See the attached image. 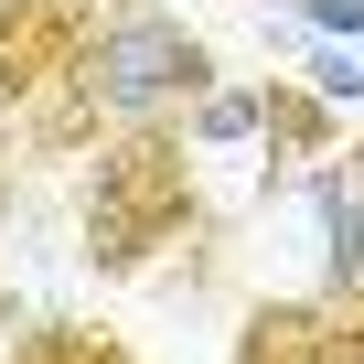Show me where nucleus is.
Masks as SVG:
<instances>
[{
	"label": "nucleus",
	"instance_id": "nucleus-1",
	"mask_svg": "<svg viewBox=\"0 0 364 364\" xmlns=\"http://www.w3.org/2000/svg\"><path fill=\"white\" fill-rule=\"evenodd\" d=\"M204 86H215L204 33H182L171 11H150V0H118V11L75 43L65 86L22 118V150H86V139H118V129H161Z\"/></svg>",
	"mask_w": 364,
	"mask_h": 364
},
{
	"label": "nucleus",
	"instance_id": "nucleus-2",
	"mask_svg": "<svg viewBox=\"0 0 364 364\" xmlns=\"http://www.w3.org/2000/svg\"><path fill=\"white\" fill-rule=\"evenodd\" d=\"M182 150H193L182 118L97 139V171H86V268L129 279V268H150L161 247L204 236V215H193V161H182Z\"/></svg>",
	"mask_w": 364,
	"mask_h": 364
},
{
	"label": "nucleus",
	"instance_id": "nucleus-3",
	"mask_svg": "<svg viewBox=\"0 0 364 364\" xmlns=\"http://www.w3.org/2000/svg\"><path fill=\"white\" fill-rule=\"evenodd\" d=\"M311 215H321V311L364 343V150H353V171H343V150L311 161Z\"/></svg>",
	"mask_w": 364,
	"mask_h": 364
},
{
	"label": "nucleus",
	"instance_id": "nucleus-4",
	"mask_svg": "<svg viewBox=\"0 0 364 364\" xmlns=\"http://www.w3.org/2000/svg\"><path fill=\"white\" fill-rule=\"evenodd\" d=\"M236 364H364V343L332 321V311H257Z\"/></svg>",
	"mask_w": 364,
	"mask_h": 364
},
{
	"label": "nucleus",
	"instance_id": "nucleus-5",
	"mask_svg": "<svg viewBox=\"0 0 364 364\" xmlns=\"http://www.w3.org/2000/svg\"><path fill=\"white\" fill-rule=\"evenodd\" d=\"M268 139H279L289 161H332V150H343V107H332L321 86H289V75H268Z\"/></svg>",
	"mask_w": 364,
	"mask_h": 364
},
{
	"label": "nucleus",
	"instance_id": "nucleus-6",
	"mask_svg": "<svg viewBox=\"0 0 364 364\" xmlns=\"http://www.w3.org/2000/svg\"><path fill=\"white\" fill-rule=\"evenodd\" d=\"M268 129V86H204L193 107H182V139L215 150V139H257Z\"/></svg>",
	"mask_w": 364,
	"mask_h": 364
},
{
	"label": "nucleus",
	"instance_id": "nucleus-7",
	"mask_svg": "<svg viewBox=\"0 0 364 364\" xmlns=\"http://www.w3.org/2000/svg\"><path fill=\"white\" fill-rule=\"evenodd\" d=\"M311 86H321L332 107H364V54H353V43H321V54H311Z\"/></svg>",
	"mask_w": 364,
	"mask_h": 364
},
{
	"label": "nucleus",
	"instance_id": "nucleus-8",
	"mask_svg": "<svg viewBox=\"0 0 364 364\" xmlns=\"http://www.w3.org/2000/svg\"><path fill=\"white\" fill-rule=\"evenodd\" d=\"M300 22L332 33V43H364V0H300Z\"/></svg>",
	"mask_w": 364,
	"mask_h": 364
}]
</instances>
